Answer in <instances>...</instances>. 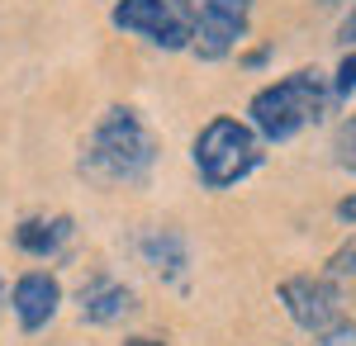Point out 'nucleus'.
<instances>
[{
    "label": "nucleus",
    "mask_w": 356,
    "mask_h": 346,
    "mask_svg": "<svg viewBox=\"0 0 356 346\" xmlns=\"http://www.w3.org/2000/svg\"><path fill=\"white\" fill-rule=\"evenodd\" d=\"M76 171L90 186H105V190H143L157 171V138L143 124L138 109L110 105L90 124Z\"/></svg>",
    "instance_id": "f257e3e1"
},
{
    "label": "nucleus",
    "mask_w": 356,
    "mask_h": 346,
    "mask_svg": "<svg viewBox=\"0 0 356 346\" xmlns=\"http://www.w3.org/2000/svg\"><path fill=\"white\" fill-rule=\"evenodd\" d=\"M332 105H337L332 81L323 76L318 67H300V72H290V76L261 85V90L247 100V124L266 138V142H290V138H300L304 129L323 124Z\"/></svg>",
    "instance_id": "f03ea898"
},
{
    "label": "nucleus",
    "mask_w": 356,
    "mask_h": 346,
    "mask_svg": "<svg viewBox=\"0 0 356 346\" xmlns=\"http://www.w3.org/2000/svg\"><path fill=\"white\" fill-rule=\"evenodd\" d=\"M191 161L195 176L204 190H233L243 186L252 171H261L266 161V138L252 124L233 119V114H214L191 142Z\"/></svg>",
    "instance_id": "7ed1b4c3"
},
{
    "label": "nucleus",
    "mask_w": 356,
    "mask_h": 346,
    "mask_svg": "<svg viewBox=\"0 0 356 346\" xmlns=\"http://www.w3.org/2000/svg\"><path fill=\"white\" fill-rule=\"evenodd\" d=\"M110 19L162 53H186L195 43V0H114Z\"/></svg>",
    "instance_id": "20e7f679"
},
{
    "label": "nucleus",
    "mask_w": 356,
    "mask_h": 346,
    "mask_svg": "<svg viewBox=\"0 0 356 346\" xmlns=\"http://www.w3.org/2000/svg\"><path fill=\"white\" fill-rule=\"evenodd\" d=\"M275 294H280V308L290 313V322L309 337L347 322L342 318V290H337L332 275H290V280H280Z\"/></svg>",
    "instance_id": "39448f33"
},
{
    "label": "nucleus",
    "mask_w": 356,
    "mask_h": 346,
    "mask_svg": "<svg viewBox=\"0 0 356 346\" xmlns=\"http://www.w3.org/2000/svg\"><path fill=\"white\" fill-rule=\"evenodd\" d=\"M252 28V0H195V43L200 62H223Z\"/></svg>",
    "instance_id": "423d86ee"
},
{
    "label": "nucleus",
    "mask_w": 356,
    "mask_h": 346,
    "mask_svg": "<svg viewBox=\"0 0 356 346\" xmlns=\"http://www.w3.org/2000/svg\"><path fill=\"white\" fill-rule=\"evenodd\" d=\"M10 308H15V322L24 332H43L62 308V280L53 270H24L10 290Z\"/></svg>",
    "instance_id": "0eeeda50"
},
{
    "label": "nucleus",
    "mask_w": 356,
    "mask_h": 346,
    "mask_svg": "<svg viewBox=\"0 0 356 346\" xmlns=\"http://www.w3.org/2000/svg\"><path fill=\"white\" fill-rule=\"evenodd\" d=\"M76 308H81L86 322H95V327H110V322H124L129 313L138 308V294L124 285V280H114V275H90L81 290H76Z\"/></svg>",
    "instance_id": "6e6552de"
},
{
    "label": "nucleus",
    "mask_w": 356,
    "mask_h": 346,
    "mask_svg": "<svg viewBox=\"0 0 356 346\" xmlns=\"http://www.w3.org/2000/svg\"><path fill=\"white\" fill-rule=\"evenodd\" d=\"M138 252H143L147 266L162 275V285L186 290V280H191V247H186V238H181L176 228H152V233H143Z\"/></svg>",
    "instance_id": "1a4fd4ad"
},
{
    "label": "nucleus",
    "mask_w": 356,
    "mask_h": 346,
    "mask_svg": "<svg viewBox=\"0 0 356 346\" xmlns=\"http://www.w3.org/2000/svg\"><path fill=\"white\" fill-rule=\"evenodd\" d=\"M72 233H76L72 213H53V218H24V223L15 228V247H19L24 256L48 261V256H57V252L72 242Z\"/></svg>",
    "instance_id": "9d476101"
},
{
    "label": "nucleus",
    "mask_w": 356,
    "mask_h": 346,
    "mask_svg": "<svg viewBox=\"0 0 356 346\" xmlns=\"http://www.w3.org/2000/svg\"><path fill=\"white\" fill-rule=\"evenodd\" d=\"M323 275H332V280H356V238L332 252L328 266H323Z\"/></svg>",
    "instance_id": "9b49d317"
},
{
    "label": "nucleus",
    "mask_w": 356,
    "mask_h": 346,
    "mask_svg": "<svg viewBox=\"0 0 356 346\" xmlns=\"http://www.w3.org/2000/svg\"><path fill=\"white\" fill-rule=\"evenodd\" d=\"M332 152H337V166L356 176V114L337 129V147H332Z\"/></svg>",
    "instance_id": "f8f14e48"
},
{
    "label": "nucleus",
    "mask_w": 356,
    "mask_h": 346,
    "mask_svg": "<svg viewBox=\"0 0 356 346\" xmlns=\"http://www.w3.org/2000/svg\"><path fill=\"white\" fill-rule=\"evenodd\" d=\"M352 90H356V48L342 57V67H337V76H332V95H337V105L352 100Z\"/></svg>",
    "instance_id": "ddd939ff"
},
{
    "label": "nucleus",
    "mask_w": 356,
    "mask_h": 346,
    "mask_svg": "<svg viewBox=\"0 0 356 346\" xmlns=\"http://www.w3.org/2000/svg\"><path fill=\"white\" fill-rule=\"evenodd\" d=\"M309 346H356V327L352 322H337L332 332H318Z\"/></svg>",
    "instance_id": "4468645a"
},
{
    "label": "nucleus",
    "mask_w": 356,
    "mask_h": 346,
    "mask_svg": "<svg viewBox=\"0 0 356 346\" xmlns=\"http://www.w3.org/2000/svg\"><path fill=\"white\" fill-rule=\"evenodd\" d=\"M337 218H342V223H352V228H356V190L347 195V199H342V204H337Z\"/></svg>",
    "instance_id": "2eb2a0df"
},
{
    "label": "nucleus",
    "mask_w": 356,
    "mask_h": 346,
    "mask_svg": "<svg viewBox=\"0 0 356 346\" xmlns=\"http://www.w3.org/2000/svg\"><path fill=\"white\" fill-rule=\"evenodd\" d=\"M337 38H342V43H356V5H352V15L342 19V28H337Z\"/></svg>",
    "instance_id": "dca6fc26"
},
{
    "label": "nucleus",
    "mask_w": 356,
    "mask_h": 346,
    "mask_svg": "<svg viewBox=\"0 0 356 346\" xmlns=\"http://www.w3.org/2000/svg\"><path fill=\"white\" fill-rule=\"evenodd\" d=\"M124 346H166V342H152V337H134V342H124Z\"/></svg>",
    "instance_id": "f3484780"
},
{
    "label": "nucleus",
    "mask_w": 356,
    "mask_h": 346,
    "mask_svg": "<svg viewBox=\"0 0 356 346\" xmlns=\"http://www.w3.org/2000/svg\"><path fill=\"white\" fill-rule=\"evenodd\" d=\"M323 5H337V0H323Z\"/></svg>",
    "instance_id": "a211bd4d"
}]
</instances>
